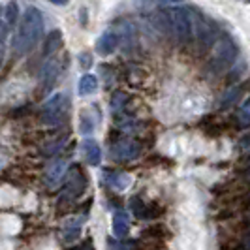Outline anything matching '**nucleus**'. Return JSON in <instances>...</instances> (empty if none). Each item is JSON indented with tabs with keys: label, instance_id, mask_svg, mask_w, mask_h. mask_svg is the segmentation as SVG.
I'll list each match as a JSON object with an SVG mask.
<instances>
[{
	"label": "nucleus",
	"instance_id": "obj_1",
	"mask_svg": "<svg viewBox=\"0 0 250 250\" xmlns=\"http://www.w3.org/2000/svg\"><path fill=\"white\" fill-rule=\"evenodd\" d=\"M43 34V17L36 8H26L25 15L21 19V25L17 30V36L13 42V49L17 55H26L34 49L40 38Z\"/></svg>",
	"mask_w": 250,
	"mask_h": 250
},
{
	"label": "nucleus",
	"instance_id": "obj_2",
	"mask_svg": "<svg viewBox=\"0 0 250 250\" xmlns=\"http://www.w3.org/2000/svg\"><path fill=\"white\" fill-rule=\"evenodd\" d=\"M169 17V25H171V34L175 36L179 43H188L194 36V26H192V13L187 8H169L166 10Z\"/></svg>",
	"mask_w": 250,
	"mask_h": 250
},
{
	"label": "nucleus",
	"instance_id": "obj_3",
	"mask_svg": "<svg viewBox=\"0 0 250 250\" xmlns=\"http://www.w3.org/2000/svg\"><path fill=\"white\" fill-rule=\"evenodd\" d=\"M68 111V100L64 94H53L42 107V121L47 126L61 125Z\"/></svg>",
	"mask_w": 250,
	"mask_h": 250
},
{
	"label": "nucleus",
	"instance_id": "obj_4",
	"mask_svg": "<svg viewBox=\"0 0 250 250\" xmlns=\"http://www.w3.org/2000/svg\"><path fill=\"white\" fill-rule=\"evenodd\" d=\"M235 57H237V47H235V43H233L229 38H222V40L216 42V45H214V49H213L211 68L216 70V72H220V70H224V68H228L229 64L233 62Z\"/></svg>",
	"mask_w": 250,
	"mask_h": 250
},
{
	"label": "nucleus",
	"instance_id": "obj_5",
	"mask_svg": "<svg viewBox=\"0 0 250 250\" xmlns=\"http://www.w3.org/2000/svg\"><path fill=\"white\" fill-rule=\"evenodd\" d=\"M141 152L138 141L134 139H123L117 141L111 147V158L113 160H121V162H128V160H136Z\"/></svg>",
	"mask_w": 250,
	"mask_h": 250
},
{
	"label": "nucleus",
	"instance_id": "obj_6",
	"mask_svg": "<svg viewBox=\"0 0 250 250\" xmlns=\"http://www.w3.org/2000/svg\"><path fill=\"white\" fill-rule=\"evenodd\" d=\"M119 42H121V34L119 32H105L96 42V51L100 53L102 57H107V55H111L113 51L117 49Z\"/></svg>",
	"mask_w": 250,
	"mask_h": 250
},
{
	"label": "nucleus",
	"instance_id": "obj_7",
	"mask_svg": "<svg viewBox=\"0 0 250 250\" xmlns=\"http://www.w3.org/2000/svg\"><path fill=\"white\" fill-rule=\"evenodd\" d=\"M85 185H87L85 177L81 175V171H79L77 167H74V169L70 171V179H68L66 194H68L70 198H77V196H81V194H83V190H85Z\"/></svg>",
	"mask_w": 250,
	"mask_h": 250
},
{
	"label": "nucleus",
	"instance_id": "obj_8",
	"mask_svg": "<svg viewBox=\"0 0 250 250\" xmlns=\"http://www.w3.org/2000/svg\"><path fill=\"white\" fill-rule=\"evenodd\" d=\"M57 75H59V62L57 61H49V62L43 64V68L40 72V81L43 85V90H49L55 85Z\"/></svg>",
	"mask_w": 250,
	"mask_h": 250
},
{
	"label": "nucleus",
	"instance_id": "obj_9",
	"mask_svg": "<svg viewBox=\"0 0 250 250\" xmlns=\"http://www.w3.org/2000/svg\"><path fill=\"white\" fill-rule=\"evenodd\" d=\"M128 228H130V216L126 211H115L113 213V235L117 239L126 237L128 233Z\"/></svg>",
	"mask_w": 250,
	"mask_h": 250
},
{
	"label": "nucleus",
	"instance_id": "obj_10",
	"mask_svg": "<svg viewBox=\"0 0 250 250\" xmlns=\"http://www.w3.org/2000/svg\"><path fill=\"white\" fill-rule=\"evenodd\" d=\"M83 154H85V158H87V162L90 166H100L102 150H100V145L94 139H85L83 141Z\"/></svg>",
	"mask_w": 250,
	"mask_h": 250
},
{
	"label": "nucleus",
	"instance_id": "obj_11",
	"mask_svg": "<svg viewBox=\"0 0 250 250\" xmlns=\"http://www.w3.org/2000/svg\"><path fill=\"white\" fill-rule=\"evenodd\" d=\"M66 166H68V164L64 162V160H57V162L47 169V173H45V183H47L49 187H57V185L61 183L62 175L66 173Z\"/></svg>",
	"mask_w": 250,
	"mask_h": 250
},
{
	"label": "nucleus",
	"instance_id": "obj_12",
	"mask_svg": "<svg viewBox=\"0 0 250 250\" xmlns=\"http://www.w3.org/2000/svg\"><path fill=\"white\" fill-rule=\"evenodd\" d=\"M105 183L113 188V190H119V192H123L126 188L130 187V183H132V179L130 175H126V173H121V171H115V173H107L105 175Z\"/></svg>",
	"mask_w": 250,
	"mask_h": 250
},
{
	"label": "nucleus",
	"instance_id": "obj_13",
	"mask_svg": "<svg viewBox=\"0 0 250 250\" xmlns=\"http://www.w3.org/2000/svg\"><path fill=\"white\" fill-rule=\"evenodd\" d=\"M81 224H83V218H70L68 222H66V226H64V241L66 243H72V241H75L77 239V235H79V231H81Z\"/></svg>",
	"mask_w": 250,
	"mask_h": 250
},
{
	"label": "nucleus",
	"instance_id": "obj_14",
	"mask_svg": "<svg viewBox=\"0 0 250 250\" xmlns=\"http://www.w3.org/2000/svg\"><path fill=\"white\" fill-rule=\"evenodd\" d=\"M96 88H98V79H96L94 75L87 74L79 79L77 90H79V94H81V96H88V94L96 92Z\"/></svg>",
	"mask_w": 250,
	"mask_h": 250
},
{
	"label": "nucleus",
	"instance_id": "obj_15",
	"mask_svg": "<svg viewBox=\"0 0 250 250\" xmlns=\"http://www.w3.org/2000/svg\"><path fill=\"white\" fill-rule=\"evenodd\" d=\"M61 45H62V32L61 30H55V32H51L49 36L45 38L43 53L51 55V53H55L57 49H61Z\"/></svg>",
	"mask_w": 250,
	"mask_h": 250
},
{
	"label": "nucleus",
	"instance_id": "obj_16",
	"mask_svg": "<svg viewBox=\"0 0 250 250\" xmlns=\"http://www.w3.org/2000/svg\"><path fill=\"white\" fill-rule=\"evenodd\" d=\"M239 125L243 128H249L250 126V98L239 109Z\"/></svg>",
	"mask_w": 250,
	"mask_h": 250
},
{
	"label": "nucleus",
	"instance_id": "obj_17",
	"mask_svg": "<svg viewBox=\"0 0 250 250\" xmlns=\"http://www.w3.org/2000/svg\"><path fill=\"white\" fill-rule=\"evenodd\" d=\"M19 19V8H17V2H10L6 6V23L13 25L15 21Z\"/></svg>",
	"mask_w": 250,
	"mask_h": 250
},
{
	"label": "nucleus",
	"instance_id": "obj_18",
	"mask_svg": "<svg viewBox=\"0 0 250 250\" xmlns=\"http://www.w3.org/2000/svg\"><path fill=\"white\" fill-rule=\"evenodd\" d=\"M239 94H241V87H237V88H231V90H228L224 94V98H222V105H231L233 102L237 100L239 98Z\"/></svg>",
	"mask_w": 250,
	"mask_h": 250
},
{
	"label": "nucleus",
	"instance_id": "obj_19",
	"mask_svg": "<svg viewBox=\"0 0 250 250\" xmlns=\"http://www.w3.org/2000/svg\"><path fill=\"white\" fill-rule=\"evenodd\" d=\"M125 102H126L125 92H117V94L113 96V102H111L113 111H121V107H123V104H125Z\"/></svg>",
	"mask_w": 250,
	"mask_h": 250
},
{
	"label": "nucleus",
	"instance_id": "obj_20",
	"mask_svg": "<svg viewBox=\"0 0 250 250\" xmlns=\"http://www.w3.org/2000/svg\"><path fill=\"white\" fill-rule=\"evenodd\" d=\"M6 38H8V23L0 21V45L2 42H6Z\"/></svg>",
	"mask_w": 250,
	"mask_h": 250
},
{
	"label": "nucleus",
	"instance_id": "obj_21",
	"mask_svg": "<svg viewBox=\"0 0 250 250\" xmlns=\"http://www.w3.org/2000/svg\"><path fill=\"white\" fill-rule=\"evenodd\" d=\"M154 2L160 6H173V8H175V4H183V0H154Z\"/></svg>",
	"mask_w": 250,
	"mask_h": 250
},
{
	"label": "nucleus",
	"instance_id": "obj_22",
	"mask_svg": "<svg viewBox=\"0 0 250 250\" xmlns=\"http://www.w3.org/2000/svg\"><path fill=\"white\" fill-rule=\"evenodd\" d=\"M79 61H81V66H83V68H88V66H90V55H81Z\"/></svg>",
	"mask_w": 250,
	"mask_h": 250
},
{
	"label": "nucleus",
	"instance_id": "obj_23",
	"mask_svg": "<svg viewBox=\"0 0 250 250\" xmlns=\"http://www.w3.org/2000/svg\"><path fill=\"white\" fill-rule=\"evenodd\" d=\"M49 2H53V4H57V6H64L68 0H49Z\"/></svg>",
	"mask_w": 250,
	"mask_h": 250
},
{
	"label": "nucleus",
	"instance_id": "obj_24",
	"mask_svg": "<svg viewBox=\"0 0 250 250\" xmlns=\"http://www.w3.org/2000/svg\"><path fill=\"white\" fill-rule=\"evenodd\" d=\"M2 62H4V47L0 45V66H2Z\"/></svg>",
	"mask_w": 250,
	"mask_h": 250
},
{
	"label": "nucleus",
	"instance_id": "obj_25",
	"mask_svg": "<svg viewBox=\"0 0 250 250\" xmlns=\"http://www.w3.org/2000/svg\"><path fill=\"white\" fill-rule=\"evenodd\" d=\"M245 249H247V250H250V237L247 239V245H245Z\"/></svg>",
	"mask_w": 250,
	"mask_h": 250
}]
</instances>
